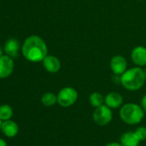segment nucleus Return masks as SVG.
Listing matches in <instances>:
<instances>
[{"label": "nucleus", "mask_w": 146, "mask_h": 146, "mask_svg": "<svg viewBox=\"0 0 146 146\" xmlns=\"http://www.w3.org/2000/svg\"><path fill=\"white\" fill-rule=\"evenodd\" d=\"M21 51L24 58L33 63L42 62L48 52L46 42L38 35H30L26 38Z\"/></svg>", "instance_id": "1"}, {"label": "nucleus", "mask_w": 146, "mask_h": 146, "mask_svg": "<svg viewBox=\"0 0 146 146\" xmlns=\"http://www.w3.org/2000/svg\"><path fill=\"white\" fill-rule=\"evenodd\" d=\"M145 72L139 66L126 70L119 78L121 85L130 91L140 90L145 84Z\"/></svg>", "instance_id": "2"}, {"label": "nucleus", "mask_w": 146, "mask_h": 146, "mask_svg": "<svg viewBox=\"0 0 146 146\" xmlns=\"http://www.w3.org/2000/svg\"><path fill=\"white\" fill-rule=\"evenodd\" d=\"M144 111L141 106L136 103H126L121 106L119 110V117L121 120L130 125L139 124L143 117Z\"/></svg>", "instance_id": "3"}, {"label": "nucleus", "mask_w": 146, "mask_h": 146, "mask_svg": "<svg viewBox=\"0 0 146 146\" xmlns=\"http://www.w3.org/2000/svg\"><path fill=\"white\" fill-rule=\"evenodd\" d=\"M58 104L62 108H69L74 105L78 98V93L72 87H64L57 95Z\"/></svg>", "instance_id": "4"}, {"label": "nucleus", "mask_w": 146, "mask_h": 146, "mask_svg": "<svg viewBox=\"0 0 146 146\" xmlns=\"http://www.w3.org/2000/svg\"><path fill=\"white\" fill-rule=\"evenodd\" d=\"M113 119V112L110 108L106 104H103L98 108H96L93 113L94 122L100 125L104 126L109 124Z\"/></svg>", "instance_id": "5"}, {"label": "nucleus", "mask_w": 146, "mask_h": 146, "mask_svg": "<svg viewBox=\"0 0 146 146\" xmlns=\"http://www.w3.org/2000/svg\"><path fill=\"white\" fill-rule=\"evenodd\" d=\"M14 70L13 58L7 54L0 57V79L8 78Z\"/></svg>", "instance_id": "6"}, {"label": "nucleus", "mask_w": 146, "mask_h": 146, "mask_svg": "<svg viewBox=\"0 0 146 146\" xmlns=\"http://www.w3.org/2000/svg\"><path fill=\"white\" fill-rule=\"evenodd\" d=\"M110 68L113 73L116 76H121L126 70V59L121 55H115L110 60Z\"/></svg>", "instance_id": "7"}, {"label": "nucleus", "mask_w": 146, "mask_h": 146, "mask_svg": "<svg viewBox=\"0 0 146 146\" xmlns=\"http://www.w3.org/2000/svg\"><path fill=\"white\" fill-rule=\"evenodd\" d=\"M132 62L139 67L146 65V47L137 46L134 47L131 53Z\"/></svg>", "instance_id": "8"}, {"label": "nucleus", "mask_w": 146, "mask_h": 146, "mask_svg": "<svg viewBox=\"0 0 146 146\" xmlns=\"http://www.w3.org/2000/svg\"><path fill=\"white\" fill-rule=\"evenodd\" d=\"M43 66L45 70L49 73H57L61 68L60 60L53 55H46L42 60Z\"/></svg>", "instance_id": "9"}, {"label": "nucleus", "mask_w": 146, "mask_h": 146, "mask_svg": "<svg viewBox=\"0 0 146 146\" xmlns=\"http://www.w3.org/2000/svg\"><path fill=\"white\" fill-rule=\"evenodd\" d=\"M20 49H22V47H20V43L15 38H11L7 40L4 46V51L5 54L9 55L13 58H17L19 55Z\"/></svg>", "instance_id": "10"}, {"label": "nucleus", "mask_w": 146, "mask_h": 146, "mask_svg": "<svg viewBox=\"0 0 146 146\" xmlns=\"http://www.w3.org/2000/svg\"><path fill=\"white\" fill-rule=\"evenodd\" d=\"M123 101V96L118 92H110L105 96V104L111 109L121 108Z\"/></svg>", "instance_id": "11"}, {"label": "nucleus", "mask_w": 146, "mask_h": 146, "mask_svg": "<svg viewBox=\"0 0 146 146\" xmlns=\"http://www.w3.org/2000/svg\"><path fill=\"white\" fill-rule=\"evenodd\" d=\"M1 131L6 137H14L17 135L19 131V126L15 121L11 119H8L2 122Z\"/></svg>", "instance_id": "12"}, {"label": "nucleus", "mask_w": 146, "mask_h": 146, "mask_svg": "<svg viewBox=\"0 0 146 146\" xmlns=\"http://www.w3.org/2000/svg\"><path fill=\"white\" fill-rule=\"evenodd\" d=\"M140 142L135 131H126L120 137V143L123 146H138Z\"/></svg>", "instance_id": "13"}, {"label": "nucleus", "mask_w": 146, "mask_h": 146, "mask_svg": "<svg viewBox=\"0 0 146 146\" xmlns=\"http://www.w3.org/2000/svg\"><path fill=\"white\" fill-rule=\"evenodd\" d=\"M41 103L45 107H52L56 103H58V97L57 95L52 92L45 93L41 97Z\"/></svg>", "instance_id": "14"}, {"label": "nucleus", "mask_w": 146, "mask_h": 146, "mask_svg": "<svg viewBox=\"0 0 146 146\" xmlns=\"http://www.w3.org/2000/svg\"><path fill=\"white\" fill-rule=\"evenodd\" d=\"M90 103L92 107L98 108L103 104H105V97L99 92H93L89 97Z\"/></svg>", "instance_id": "15"}, {"label": "nucleus", "mask_w": 146, "mask_h": 146, "mask_svg": "<svg viewBox=\"0 0 146 146\" xmlns=\"http://www.w3.org/2000/svg\"><path fill=\"white\" fill-rule=\"evenodd\" d=\"M13 116V109L8 104H3L0 106V119L2 121L11 119Z\"/></svg>", "instance_id": "16"}, {"label": "nucleus", "mask_w": 146, "mask_h": 146, "mask_svg": "<svg viewBox=\"0 0 146 146\" xmlns=\"http://www.w3.org/2000/svg\"><path fill=\"white\" fill-rule=\"evenodd\" d=\"M135 132L137 135V137H138V138L140 139L141 142L146 140V127L138 126L137 128H136Z\"/></svg>", "instance_id": "17"}, {"label": "nucleus", "mask_w": 146, "mask_h": 146, "mask_svg": "<svg viewBox=\"0 0 146 146\" xmlns=\"http://www.w3.org/2000/svg\"><path fill=\"white\" fill-rule=\"evenodd\" d=\"M141 107L143 109V111L146 112V94L142 97V100H141Z\"/></svg>", "instance_id": "18"}, {"label": "nucleus", "mask_w": 146, "mask_h": 146, "mask_svg": "<svg viewBox=\"0 0 146 146\" xmlns=\"http://www.w3.org/2000/svg\"><path fill=\"white\" fill-rule=\"evenodd\" d=\"M105 146H123V145L120 143H118V142H111V143H107Z\"/></svg>", "instance_id": "19"}, {"label": "nucleus", "mask_w": 146, "mask_h": 146, "mask_svg": "<svg viewBox=\"0 0 146 146\" xmlns=\"http://www.w3.org/2000/svg\"><path fill=\"white\" fill-rule=\"evenodd\" d=\"M0 146H7L6 142L3 138H1V137H0Z\"/></svg>", "instance_id": "20"}, {"label": "nucleus", "mask_w": 146, "mask_h": 146, "mask_svg": "<svg viewBox=\"0 0 146 146\" xmlns=\"http://www.w3.org/2000/svg\"><path fill=\"white\" fill-rule=\"evenodd\" d=\"M4 48L1 46V45H0V57H1L2 55H4Z\"/></svg>", "instance_id": "21"}, {"label": "nucleus", "mask_w": 146, "mask_h": 146, "mask_svg": "<svg viewBox=\"0 0 146 146\" xmlns=\"http://www.w3.org/2000/svg\"><path fill=\"white\" fill-rule=\"evenodd\" d=\"M2 122H3V121H2V119H0V130H1V125H2Z\"/></svg>", "instance_id": "22"}, {"label": "nucleus", "mask_w": 146, "mask_h": 146, "mask_svg": "<svg viewBox=\"0 0 146 146\" xmlns=\"http://www.w3.org/2000/svg\"><path fill=\"white\" fill-rule=\"evenodd\" d=\"M144 72H145V76H146V68H145V70H144Z\"/></svg>", "instance_id": "23"}, {"label": "nucleus", "mask_w": 146, "mask_h": 146, "mask_svg": "<svg viewBox=\"0 0 146 146\" xmlns=\"http://www.w3.org/2000/svg\"><path fill=\"white\" fill-rule=\"evenodd\" d=\"M137 1H143V0H137Z\"/></svg>", "instance_id": "24"}]
</instances>
